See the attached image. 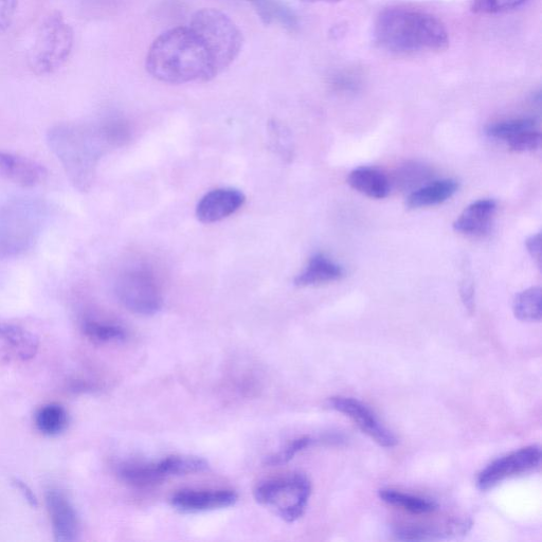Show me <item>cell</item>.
<instances>
[{
  "label": "cell",
  "instance_id": "1f68e13d",
  "mask_svg": "<svg viewBox=\"0 0 542 542\" xmlns=\"http://www.w3.org/2000/svg\"><path fill=\"white\" fill-rule=\"evenodd\" d=\"M461 296L466 310L469 314H473L475 311V289L471 281L467 279L463 281Z\"/></svg>",
  "mask_w": 542,
  "mask_h": 542
},
{
  "label": "cell",
  "instance_id": "836d02e7",
  "mask_svg": "<svg viewBox=\"0 0 542 542\" xmlns=\"http://www.w3.org/2000/svg\"><path fill=\"white\" fill-rule=\"evenodd\" d=\"M15 483H16L18 489H20V491H22L25 498L30 502L31 505H33V507H35L36 498L33 495V493L31 492V490L29 489V487L24 482H22L20 480H16Z\"/></svg>",
  "mask_w": 542,
  "mask_h": 542
},
{
  "label": "cell",
  "instance_id": "cb8c5ba5",
  "mask_svg": "<svg viewBox=\"0 0 542 542\" xmlns=\"http://www.w3.org/2000/svg\"><path fill=\"white\" fill-rule=\"evenodd\" d=\"M515 317L525 322H539L542 316L541 289L531 287L518 294L514 300Z\"/></svg>",
  "mask_w": 542,
  "mask_h": 542
},
{
  "label": "cell",
  "instance_id": "d4e9b609",
  "mask_svg": "<svg viewBox=\"0 0 542 542\" xmlns=\"http://www.w3.org/2000/svg\"><path fill=\"white\" fill-rule=\"evenodd\" d=\"M83 331L90 340L98 343L122 342L128 336L120 325L97 320H86Z\"/></svg>",
  "mask_w": 542,
  "mask_h": 542
},
{
  "label": "cell",
  "instance_id": "277c9868",
  "mask_svg": "<svg viewBox=\"0 0 542 542\" xmlns=\"http://www.w3.org/2000/svg\"><path fill=\"white\" fill-rule=\"evenodd\" d=\"M44 212L39 203L14 200L0 207V259L24 254L38 240Z\"/></svg>",
  "mask_w": 542,
  "mask_h": 542
},
{
  "label": "cell",
  "instance_id": "ba28073f",
  "mask_svg": "<svg viewBox=\"0 0 542 542\" xmlns=\"http://www.w3.org/2000/svg\"><path fill=\"white\" fill-rule=\"evenodd\" d=\"M541 463V448L531 445L499 458L486 466L479 474L477 485L481 491H489L504 480L535 471Z\"/></svg>",
  "mask_w": 542,
  "mask_h": 542
},
{
  "label": "cell",
  "instance_id": "7402d4cb",
  "mask_svg": "<svg viewBox=\"0 0 542 542\" xmlns=\"http://www.w3.org/2000/svg\"><path fill=\"white\" fill-rule=\"evenodd\" d=\"M248 2L254 5L265 25L277 21L288 30L293 31L298 27L297 16L278 0H248Z\"/></svg>",
  "mask_w": 542,
  "mask_h": 542
},
{
  "label": "cell",
  "instance_id": "e575fe53",
  "mask_svg": "<svg viewBox=\"0 0 542 542\" xmlns=\"http://www.w3.org/2000/svg\"><path fill=\"white\" fill-rule=\"evenodd\" d=\"M301 2H304V3H311V4H318V3H322V4H334V3L340 2V0H301Z\"/></svg>",
  "mask_w": 542,
  "mask_h": 542
},
{
  "label": "cell",
  "instance_id": "9a60e30c",
  "mask_svg": "<svg viewBox=\"0 0 542 542\" xmlns=\"http://www.w3.org/2000/svg\"><path fill=\"white\" fill-rule=\"evenodd\" d=\"M459 189L454 179L437 180L418 190L413 191L407 198L409 209H422L441 205L453 197Z\"/></svg>",
  "mask_w": 542,
  "mask_h": 542
},
{
  "label": "cell",
  "instance_id": "484cf974",
  "mask_svg": "<svg viewBox=\"0 0 542 542\" xmlns=\"http://www.w3.org/2000/svg\"><path fill=\"white\" fill-rule=\"evenodd\" d=\"M534 128H536V122L533 119H515L490 125L486 130V134L492 138L508 142L516 135Z\"/></svg>",
  "mask_w": 542,
  "mask_h": 542
},
{
  "label": "cell",
  "instance_id": "3957f363",
  "mask_svg": "<svg viewBox=\"0 0 542 542\" xmlns=\"http://www.w3.org/2000/svg\"><path fill=\"white\" fill-rule=\"evenodd\" d=\"M47 142L70 184L81 192L88 191L93 185L103 147L110 144L102 128L94 131L79 125L60 124L50 129Z\"/></svg>",
  "mask_w": 542,
  "mask_h": 542
},
{
  "label": "cell",
  "instance_id": "8fae6325",
  "mask_svg": "<svg viewBox=\"0 0 542 542\" xmlns=\"http://www.w3.org/2000/svg\"><path fill=\"white\" fill-rule=\"evenodd\" d=\"M238 499L236 492L228 490H184L173 495L171 503L180 512L202 513L230 508Z\"/></svg>",
  "mask_w": 542,
  "mask_h": 542
},
{
  "label": "cell",
  "instance_id": "9c48e42d",
  "mask_svg": "<svg viewBox=\"0 0 542 542\" xmlns=\"http://www.w3.org/2000/svg\"><path fill=\"white\" fill-rule=\"evenodd\" d=\"M328 404L331 409L347 415L361 431L377 444L387 448L396 446V437L364 403L352 399V397L335 396L329 400Z\"/></svg>",
  "mask_w": 542,
  "mask_h": 542
},
{
  "label": "cell",
  "instance_id": "4fadbf2b",
  "mask_svg": "<svg viewBox=\"0 0 542 542\" xmlns=\"http://www.w3.org/2000/svg\"><path fill=\"white\" fill-rule=\"evenodd\" d=\"M54 536L57 541H75L80 533L78 515L67 497L58 490H50L46 496Z\"/></svg>",
  "mask_w": 542,
  "mask_h": 542
},
{
  "label": "cell",
  "instance_id": "83f0119b",
  "mask_svg": "<svg viewBox=\"0 0 542 542\" xmlns=\"http://www.w3.org/2000/svg\"><path fill=\"white\" fill-rule=\"evenodd\" d=\"M313 443L310 437H302L287 444L279 453L266 459V464L275 466L285 464L300 453V451L309 447Z\"/></svg>",
  "mask_w": 542,
  "mask_h": 542
},
{
  "label": "cell",
  "instance_id": "5bb4252c",
  "mask_svg": "<svg viewBox=\"0 0 542 542\" xmlns=\"http://www.w3.org/2000/svg\"><path fill=\"white\" fill-rule=\"evenodd\" d=\"M497 205L493 200H480L469 205L454 224V229L465 236H483L491 229Z\"/></svg>",
  "mask_w": 542,
  "mask_h": 542
},
{
  "label": "cell",
  "instance_id": "4dcf8cb0",
  "mask_svg": "<svg viewBox=\"0 0 542 542\" xmlns=\"http://www.w3.org/2000/svg\"><path fill=\"white\" fill-rule=\"evenodd\" d=\"M16 8L17 0H0V33L11 26Z\"/></svg>",
  "mask_w": 542,
  "mask_h": 542
},
{
  "label": "cell",
  "instance_id": "4316f807",
  "mask_svg": "<svg viewBox=\"0 0 542 542\" xmlns=\"http://www.w3.org/2000/svg\"><path fill=\"white\" fill-rule=\"evenodd\" d=\"M528 0H472V10L477 14L495 15L515 10Z\"/></svg>",
  "mask_w": 542,
  "mask_h": 542
},
{
  "label": "cell",
  "instance_id": "30bf717a",
  "mask_svg": "<svg viewBox=\"0 0 542 542\" xmlns=\"http://www.w3.org/2000/svg\"><path fill=\"white\" fill-rule=\"evenodd\" d=\"M246 197L238 189L221 188L207 193L196 207L197 220L203 224L221 222L239 211Z\"/></svg>",
  "mask_w": 542,
  "mask_h": 542
},
{
  "label": "cell",
  "instance_id": "6da1fadb",
  "mask_svg": "<svg viewBox=\"0 0 542 542\" xmlns=\"http://www.w3.org/2000/svg\"><path fill=\"white\" fill-rule=\"evenodd\" d=\"M146 68L171 85L209 82L225 71L206 34L192 22L161 33L149 48Z\"/></svg>",
  "mask_w": 542,
  "mask_h": 542
},
{
  "label": "cell",
  "instance_id": "ffe728a7",
  "mask_svg": "<svg viewBox=\"0 0 542 542\" xmlns=\"http://www.w3.org/2000/svg\"><path fill=\"white\" fill-rule=\"evenodd\" d=\"M0 343H3L6 353L22 359L33 357L38 349V340L14 325H0Z\"/></svg>",
  "mask_w": 542,
  "mask_h": 542
},
{
  "label": "cell",
  "instance_id": "8992f818",
  "mask_svg": "<svg viewBox=\"0 0 542 542\" xmlns=\"http://www.w3.org/2000/svg\"><path fill=\"white\" fill-rule=\"evenodd\" d=\"M74 46V32L59 13L49 15L36 35L30 51V64L38 75L60 69Z\"/></svg>",
  "mask_w": 542,
  "mask_h": 542
},
{
  "label": "cell",
  "instance_id": "52a82bcc",
  "mask_svg": "<svg viewBox=\"0 0 542 542\" xmlns=\"http://www.w3.org/2000/svg\"><path fill=\"white\" fill-rule=\"evenodd\" d=\"M116 295L126 309L141 316H154L164 306L159 286L146 269L125 271L116 283Z\"/></svg>",
  "mask_w": 542,
  "mask_h": 542
},
{
  "label": "cell",
  "instance_id": "603a6c76",
  "mask_svg": "<svg viewBox=\"0 0 542 542\" xmlns=\"http://www.w3.org/2000/svg\"><path fill=\"white\" fill-rule=\"evenodd\" d=\"M35 423L44 435L58 436L68 425V414L61 405L50 404L36 413Z\"/></svg>",
  "mask_w": 542,
  "mask_h": 542
},
{
  "label": "cell",
  "instance_id": "ac0fdd59",
  "mask_svg": "<svg viewBox=\"0 0 542 542\" xmlns=\"http://www.w3.org/2000/svg\"><path fill=\"white\" fill-rule=\"evenodd\" d=\"M152 464L159 482L170 477L202 473L209 466L204 459L191 456H170Z\"/></svg>",
  "mask_w": 542,
  "mask_h": 542
},
{
  "label": "cell",
  "instance_id": "2e32d148",
  "mask_svg": "<svg viewBox=\"0 0 542 542\" xmlns=\"http://www.w3.org/2000/svg\"><path fill=\"white\" fill-rule=\"evenodd\" d=\"M349 186L374 200H383L390 193V183L384 173L369 167L353 170L348 177Z\"/></svg>",
  "mask_w": 542,
  "mask_h": 542
},
{
  "label": "cell",
  "instance_id": "f1b7e54d",
  "mask_svg": "<svg viewBox=\"0 0 542 542\" xmlns=\"http://www.w3.org/2000/svg\"><path fill=\"white\" fill-rule=\"evenodd\" d=\"M541 135L536 128L522 132L507 143L510 149L517 153L532 152L540 147Z\"/></svg>",
  "mask_w": 542,
  "mask_h": 542
},
{
  "label": "cell",
  "instance_id": "e0dca14e",
  "mask_svg": "<svg viewBox=\"0 0 542 542\" xmlns=\"http://www.w3.org/2000/svg\"><path fill=\"white\" fill-rule=\"evenodd\" d=\"M343 269L324 255H315L295 279L297 286H317L338 281Z\"/></svg>",
  "mask_w": 542,
  "mask_h": 542
},
{
  "label": "cell",
  "instance_id": "f546056e",
  "mask_svg": "<svg viewBox=\"0 0 542 542\" xmlns=\"http://www.w3.org/2000/svg\"><path fill=\"white\" fill-rule=\"evenodd\" d=\"M269 128L271 142L274 143V148L279 154L281 153L282 156H288L289 151H291V138H289L288 132H286L285 128L276 121L270 123Z\"/></svg>",
  "mask_w": 542,
  "mask_h": 542
},
{
  "label": "cell",
  "instance_id": "7a4b0ae2",
  "mask_svg": "<svg viewBox=\"0 0 542 542\" xmlns=\"http://www.w3.org/2000/svg\"><path fill=\"white\" fill-rule=\"evenodd\" d=\"M374 35L379 47L400 56L440 52L449 45L448 32L437 17L408 8L381 12Z\"/></svg>",
  "mask_w": 542,
  "mask_h": 542
},
{
  "label": "cell",
  "instance_id": "7c38bea8",
  "mask_svg": "<svg viewBox=\"0 0 542 542\" xmlns=\"http://www.w3.org/2000/svg\"><path fill=\"white\" fill-rule=\"evenodd\" d=\"M48 172L32 159L0 152V178L16 186L34 188L45 182Z\"/></svg>",
  "mask_w": 542,
  "mask_h": 542
},
{
  "label": "cell",
  "instance_id": "5b68a950",
  "mask_svg": "<svg viewBox=\"0 0 542 542\" xmlns=\"http://www.w3.org/2000/svg\"><path fill=\"white\" fill-rule=\"evenodd\" d=\"M312 484L303 474L267 480L257 486L256 500L286 522H295L306 510Z\"/></svg>",
  "mask_w": 542,
  "mask_h": 542
},
{
  "label": "cell",
  "instance_id": "44dd1931",
  "mask_svg": "<svg viewBox=\"0 0 542 542\" xmlns=\"http://www.w3.org/2000/svg\"><path fill=\"white\" fill-rule=\"evenodd\" d=\"M378 496L384 502L393 505V507L403 509L415 515L429 514L435 512L438 508L435 501L391 489L379 491Z\"/></svg>",
  "mask_w": 542,
  "mask_h": 542
},
{
  "label": "cell",
  "instance_id": "d6986e66",
  "mask_svg": "<svg viewBox=\"0 0 542 542\" xmlns=\"http://www.w3.org/2000/svg\"><path fill=\"white\" fill-rule=\"evenodd\" d=\"M472 528V522L467 520H456L447 523L443 530L437 528L406 526L397 528L394 535L399 540L423 541L441 538L450 535H464Z\"/></svg>",
  "mask_w": 542,
  "mask_h": 542
},
{
  "label": "cell",
  "instance_id": "d6a6232c",
  "mask_svg": "<svg viewBox=\"0 0 542 542\" xmlns=\"http://www.w3.org/2000/svg\"><path fill=\"white\" fill-rule=\"evenodd\" d=\"M527 249L531 257L541 266V234L537 233L530 237L526 242Z\"/></svg>",
  "mask_w": 542,
  "mask_h": 542
}]
</instances>
